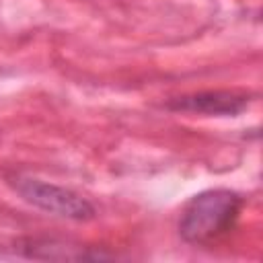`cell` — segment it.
<instances>
[{
  "instance_id": "obj_2",
  "label": "cell",
  "mask_w": 263,
  "mask_h": 263,
  "mask_svg": "<svg viewBox=\"0 0 263 263\" xmlns=\"http://www.w3.org/2000/svg\"><path fill=\"white\" fill-rule=\"evenodd\" d=\"M6 183L23 201H27L29 205L45 214L72 220V222H88L97 216V208L86 197H82L80 193L64 185H55L23 173L8 175Z\"/></svg>"
},
{
  "instance_id": "obj_4",
  "label": "cell",
  "mask_w": 263,
  "mask_h": 263,
  "mask_svg": "<svg viewBox=\"0 0 263 263\" xmlns=\"http://www.w3.org/2000/svg\"><path fill=\"white\" fill-rule=\"evenodd\" d=\"M23 249V255L29 259H53V261H103L113 259L115 255L92 251L90 247H70L58 240H27Z\"/></svg>"
},
{
  "instance_id": "obj_3",
  "label": "cell",
  "mask_w": 263,
  "mask_h": 263,
  "mask_svg": "<svg viewBox=\"0 0 263 263\" xmlns=\"http://www.w3.org/2000/svg\"><path fill=\"white\" fill-rule=\"evenodd\" d=\"M255 92L245 88H210L166 99L160 107L173 113H191L205 117H236L251 107Z\"/></svg>"
},
{
  "instance_id": "obj_1",
  "label": "cell",
  "mask_w": 263,
  "mask_h": 263,
  "mask_svg": "<svg viewBox=\"0 0 263 263\" xmlns=\"http://www.w3.org/2000/svg\"><path fill=\"white\" fill-rule=\"evenodd\" d=\"M245 205V197L232 189L216 187L195 193L181 210L179 236L193 247H203L232 230Z\"/></svg>"
}]
</instances>
